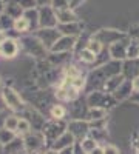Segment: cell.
Listing matches in <instances>:
<instances>
[{
  "label": "cell",
  "instance_id": "d4e9b609",
  "mask_svg": "<svg viewBox=\"0 0 139 154\" xmlns=\"http://www.w3.org/2000/svg\"><path fill=\"white\" fill-rule=\"evenodd\" d=\"M12 137H14V134H12V131H8V130H3V131H0V142H2V143H9Z\"/></svg>",
  "mask_w": 139,
  "mask_h": 154
},
{
  "label": "cell",
  "instance_id": "2e32d148",
  "mask_svg": "<svg viewBox=\"0 0 139 154\" xmlns=\"http://www.w3.org/2000/svg\"><path fill=\"white\" fill-rule=\"evenodd\" d=\"M96 59H97V56L93 54L88 48H82V49L79 51V60L84 62V63H87V65H91V63H94Z\"/></svg>",
  "mask_w": 139,
  "mask_h": 154
},
{
  "label": "cell",
  "instance_id": "4dcf8cb0",
  "mask_svg": "<svg viewBox=\"0 0 139 154\" xmlns=\"http://www.w3.org/2000/svg\"><path fill=\"white\" fill-rule=\"evenodd\" d=\"M53 0H36V5H39L40 8L42 6H51Z\"/></svg>",
  "mask_w": 139,
  "mask_h": 154
},
{
  "label": "cell",
  "instance_id": "f546056e",
  "mask_svg": "<svg viewBox=\"0 0 139 154\" xmlns=\"http://www.w3.org/2000/svg\"><path fill=\"white\" fill-rule=\"evenodd\" d=\"M131 88H133V93H139V75L131 79Z\"/></svg>",
  "mask_w": 139,
  "mask_h": 154
},
{
  "label": "cell",
  "instance_id": "8992f818",
  "mask_svg": "<svg viewBox=\"0 0 139 154\" xmlns=\"http://www.w3.org/2000/svg\"><path fill=\"white\" fill-rule=\"evenodd\" d=\"M93 37L96 38V40H99L102 45H104V43L111 45V43L121 40V38H124L125 34H124V32H119V31H115V29H100V31H99L97 34H94Z\"/></svg>",
  "mask_w": 139,
  "mask_h": 154
},
{
  "label": "cell",
  "instance_id": "3957f363",
  "mask_svg": "<svg viewBox=\"0 0 139 154\" xmlns=\"http://www.w3.org/2000/svg\"><path fill=\"white\" fill-rule=\"evenodd\" d=\"M115 103V97L113 96H107L105 93H100V91H96V93H91L90 97H88V105L91 108L93 106H99V108H110Z\"/></svg>",
  "mask_w": 139,
  "mask_h": 154
},
{
  "label": "cell",
  "instance_id": "d6a6232c",
  "mask_svg": "<svg viewBox=\"0 0 139 154\" xmlns=\"http://www.w3.org/2000/svg\"><path fill=\"white\" fill-rule=\"evenodd\" d=\"M74 154H87V152L82 149V146L79 145V142H76V146H74Z\"/></svg>",
  "mask_w": 139,
  "mask_h": 154
},
{
  "label": "cell",
  "instance_id": "603a6c76",
  "mask_svg": "<svg viewBox=\"0 0 139 154\" xmlns=\"http://www.w3.org/2000/svg\"><path fill=\"white\" fill-rule=\"evenodd\" d=\"M17 123H19V119L16 117V116H9V117H6V120H5V130L14 133L17 130Z\"/></svg>",
  "mask_w": 139,
  "mask_h": 154
},
{
  "label": "cell",
  "instance_id": "cb8c5ba5",
  "mask_svg": "<svg viewBox=\"0 0 139 154\" xmlns=\"http://www.w3.org/2000/svg\"><path fill=\"white\" fill-rule=\"evenodd\" d=\"M9 2L17 3L23 11H27V9H33V8H36V6H37V5H36V0H9Z\"/></svg>",
  "mask_w": 139,
  "mask_h": 154
},
{
  "label": "cell",
  "instance_id": "7a4b0ae2",
  "mask_svg": "<svg viewBox=\"0 0 139 154\" xmlns=\"http://www.w3.org/2000/svg\"><path fill=\"white\" fill-rule=\"evenodd\" d=\"M128 43L130 40L128 38H121V40L111 43L110 48H108V53H110V57L113 60H119L122 62L124 59H127V48H128Z\"/></svg>",
  "mask_w": 139,
  "mask_h": 154
},
{
  "label": "cell",
  "instance_id": "1f68e13d",
  "mask_svg": "<svg viewBox=\"0 0 139 154\" xmlns=\"http://www.w3.org/2000/svg\"><path fill=\"white\" fill-rule=\"evenodd\" d=\"M59 154H74V146L71 145V146H67V148H64V149H60Z\"/></svg>",
  "mask_w": 139,
  "mask_h": 154
},
{
  "label": "cell",
  "instance_id": "d6986e66",
  "mask_svg": "<svg viewBox=\"0 0 139 154\" xmlns=\"http://www.w3.org/2000/svg\"><path fill=\"white\" fill-rule=\"evenodd\" d=\"M85 48H88V49H90L93 54L99 56L100 53H102V49H104V45L100 43L99 40H96V38L93 37L91 40H88V42H87V46H85Z\"/></svg>",
  "mask_w": 139,
  "mask_h": 154
},
{
  "label": "cell",
  "instance_id": "7c38bea8",
  "mask_svg": "<svg viewBox=\"0 0 139 154\" xmlns=\"http://www.w3.org/2000/svg\"><path fill=\"white\" fill-rule=\"evenodd\" d=\"M133 93V88H131V80H127L125 79L115 93H113V97H115V100H124V99H127L130 97Z\"/></svg>",
  "mask_w": 139,
  "mask_h": 154
},
{
  "label": "cell",
  "instance_id": "e575fe53",
  "mask_svg": "<svg viewBox=\"0 0 139 154\" xmlns=\"http://www.w3.org/2000/svg\"><path fill=\"white\" fill-rule=\"evenodd\" d=\"M88 154H104V149H102V146H99V145H97L93 151H90Z\"/></svg>",
  "mask_w": 139,
  "mask_h": 154
},
{
  "label": "cell",
  "instance_id": "83f0119b",
  "mask_svg": "<svg viewBox=\"0 0 139 154\" xmlns=\"http://www.w3.org/2000/svg\"><path fill=\"white\" fill-rule=\"evenodd\" d=\"M51 6L53 9H64V8H70V3L67 0H53Z\"/></svg>",
  "mask_w": 139,
  "mask_h": 154
},
{
  "label": "cell",
  "instance_id": "74e56055",
  "mask_svg": "<svg viewBox=\"0 0 139 154\" xmlns=\"http://www.w3.org/2000/svg\"><path fill=\"white\" fill-rule=\"evenodd\" d=\"M0 46H2V43H0Z\"/></svg>",
  "mask_w": 139,
  "mask_h": 154
},
{
  "label": "cell",
  "instance_id": "6da1fadb",
  "mask_svg": "<svg viewBox=\"0 0 139 154\" xmlns=\"http://www.w3.org/2000/svg\"><path fill=\"white\" fill-rule=\"evenodd\" d=\"M57 19L53 6H42L39 9V28H56Z\"/></svg>",
  "mask_w": 139,
  "mask_h": 154
},
{
  "label": "cell",
  "instance_id": "52a82bcc",
  "mask_svg": "<svg viewBox=\"0 0 139 154\" xmlns=\"http://www.w3.org/2000/svg\"><path fill=\"white\" fill-rule=\"evenodd\" d=\"M76 46V37L70 35H60L57 38V42L51 46L53 53H68Z\"/></svg>",
  "mask_w": 139,
  "mask_h": 154
},
{
  "label": "cell",
  "instance_id": "4316f807",
  "mask_svg": "<svg viewBox=\"0 0 139 154\" xmlns=\"http://www.w3.org/2000/svg\"><path fill=\"white\" fill-rule=\"evenodd\" d=\"M102 149H104V154H121L119 148H118L116 145H113V143H107V145H104Z\"/></svg>",
  "mask_w": 139,
  "mask_h": 154
},
{
  "label": "cell",
  "instance_id": "ac0fdd59",
  "mask_svg": "<svg viewBox=\"0 0 139 154\" xmlns=\"http://www.w3.org/2000/svg\"><path fill=\"white\" fill-rule=\"evenodd\" d=\"M79 145H81V146H82V149L88 154L90 151H93V149L97 146V142H96V140H94L93 137H84V139L81 140V142H79Z\"/></svg>",
  "mask_w": 139,
  "mask_h": 154
},
{
  "label": "cell",
  "instance_id": "30bf717a",
  "mask_svg": "<svg viewBox=\"0 0 139 154\" xmlns=\"http://www.w3.org/2000/svg\"><path fill=\"white\" fill-rule=\"evenodd\" d=\"M68 133L73 134L74 139H82L87 133H90V126H88V123L82 122V120H74L68 125Z\"/></svg>",
  "mask_w": 139,
  "mask_h": 154
},
{
  "label": "cell",
  "instance_id": "e0dca14e",
  "mask_svg": "<svg viewBox=\"0 0 139 154\" xmlns=\"http://www.w3.org/2000/svg\"><path fill=\"white\" fill-rule=\"evenodd\" d=\"M12 28H14V31H17L19 34H20V32H27L28 29H31L28 19H25L23 16H22L20 19H16V20H14V25H12Z\"/></svg>",
  "mask_w": 139,
  "mask_h": 154
},
{
  "label": "cell",
  "instance_id": "277c9868",
  "mask_svg": "<svg viewBox=\"0 0 139 154\" xmlns=\"http://www.w3.org/2000/svg\"><path fill=\"white\" fill-rule=\"evenodd\" d=\"M36 37L43 43L45 48L51 49V46L57 42V38L60 37V32L57 31V28H43V29H40L39 32L36 34Z\"/></svg>",
  "mask_w": 139,
  "mask_h": 154
},
{
  "label": "cell",
  "instance_id": "9c48e42d",
  "mask_svg": "<svg viewBox=\"0 0 139 154\" xmlns=\"http://www.w3.org/2000/svg\"><path fill=\"white\" fill-rule=\"evenodd\" d=\"M57 31L62 34V35H70V37H76L79 35L81 31H82V25L79 22L76 23H57Z\"/></svg>",
  "mask_w": 139,
  "mask_h": 154
},
{
  "label": "cell",
  "instance_id": "836d02e7",
  "mask_svg": "<svg viewBox=\"0 0 139 154\" xmlns=\"http://www.w3.org/2000/svg\"><path fill=\"white\" fill-rule=\"evenodd\" d=\"M82 2H84V0H71V2H70V8H71V9L77 8V6H79Z\"/></svg>",
  "mask_w": 139,
  "mask_h": 154
},
{
  "label": "cell",
  "instance_id": "5bb4252c",
  "mask_svg": "<svg viewBox=\"0 0 139 154\" xmlns=\"http://www.w3.org/2000/svg\"><path fill=\"white\" fill-rule=\"evenodd\" d=\"M23 17L28 19L30 26H31L33 29H37V28H39V9H36V8L27 9V11L23 12Z\"/></svg>",
  "mask_w": 139,
  "mask_h": 154
},
{
  "label": "cell",
  "instance_id": "d590c367",
  "mask_svg": "<svg viewBox=\"0 0 139 154\" xmlns=\"http://www.w3.org/2000/svg\"><path fill=\"white\" fill-rule=\"evenodd\" d=\"M46 154H57L56 151H49V152H46Z\"/></svg>",
  "mask_w": 139,
  "mask_h": 154
},
{
  "label": "cell",
  "instance_id": "ffe728a7",
  "mask_svg": "<svg viewBox=\"0 0 139 154\" xmlns=\"http://www.w3.org/2000/svg\"><path fill=\"white\" fill-rule=\"evenodd\" d=\"M127 59H139V43L137 40H131L127 48Z\"/></svg>",
  "mask_w": 139,
  "mask_h": 154
},
{
  "label": "cell",
  "instance_id": "ba28073f",
  "mask_svg": "<svg viewBox=\"0 0 139 154\" xmlns=\"http://www.w3.org/2000/svg\"><path fill=\"white\" fill-rule=\"evenodd\" d=\"M19 51V43L14 40V38H9L6 37L5 40L2 42V46H0V54L3 57H8V59H12Z\"/></svg>",
  "mask_w": 139,
  "mask_h": 154
},
{
  "label": "cell",
  "instance_id": "5b68a950",
  "mask_svg": "<svg viewBox=\"0 0 139 154\" xmlns=\"http://www.w3.org/2000/svg\"><path fill=\"white\" fill-rule=\"evenodd\" d=\"M3 100L8 108H11L12 111H22L23 109V102L20 99V96L11 88H5L3 89Z\"/></svg>",
  "mask_w": 139,
  "mask_h": 154
},
{
  "label": "cell",
  "instance_id": "9a60e30c",
  "mask_svg": "<svg viewBox=\"0 0 139 154\" xmlns=\"http://www.w3.org/2000/svg\"><path fill=\"white\" fill-rule=\"evenodd\" d=\"M87 116H88L90 120H94V122L104 120L107 117V109L105 108H99V106H93V108H90V111H88Z\"/></svg>",
  "mask_w": 139,
  "mask_h": 154
},
{
  "label": "cell",
  "instance_id": "484cf974",
  "mask_svg": "<svg viewBox=\"0 0 139 154\" xmlns=\"http://www.w3.org/2000/svg\"><path fill=\"white\" fill-rule=\"evenodd\" d=\"M27 140H28V142H25L27 148H30V146H34V148H37V146H40V145H42V142H40L42 139H37V136H30Z\"/></svg>",
  "mask_w": 139,
  "mask_h": 154
},
{
  "label": "cell",
  "instance_id": "7402d4cb",
  "mask_svg": "<svg viewBox=\"0 0 139 154\" xmlns=\"http://www.w3.org/2000/svg\"><path fill=\"white\" fill-rule=\"evenodd\" d=\"M30 130H31V123L27 120V119H19V123H17V133L20 134V136H23V134H28L30 133Z\"/></svg>",
  "mask_w": 139,
  "mask_h": 154
},
{
  "label": "cell",
  "instance_id": "44dd1931",
  "mask_svg": "<svg viewBox=\"0 0 139 154\" xmlns=\"http://www.w3.org/2000/svg\"><path fill=\"white\" fill-rule=\"evenodd\" d=\"M65 114H67V109L62 106V105H54L51 108V117L54 120H62L65 117Z\"/></svg>",
  "mask_w": 139,
  "mask_h": 154
},
{
  "label": "cell",
  "instance_id": "4fadbf2b",
  "mask_svg": "<svg viewBox=\"0 0 139 154\" xmlns=\"http://www.w3.org/2000/svg\"><path fill=\"white\" fill-rule=\"evenodd\" d=\"M74 142H76V139L73 137L71 133H64L62 136H59V137L56 139V143L53 145V148L60 151V149H64V148H67V146H71Z\"/></svg>",
  "mask_w": 139,
  "mask_h": 154
},
{
  "label": "cell",
  "instance_id": "f1b7e54d",
  "mask_svg": "<svg viewBox=\"0 0 139 154\" xmlns=\"http://www.w3.org/2000/svg\"><path fill=\"white\" fill-rule=\"evenodd\" d=\"M130 35L134 37L136 40H139V25H133L131 29H130Z\"/></svg>",
  "mask_w": 139,
  "mask_h": 154
},
{
  "label": "cell",
  "instance_id": "8d00e7d4",
  "mask_svg": "<svg viewBox=\"0 0 139 154\" xmlns=\"http://www.w3.org/2000/svg\"><path fill=\"white\" fill-rule=\"evenodd\" d=\"M67 2H68V3H70V2H71V0H67Z\"/></svg>",
  "mask_w": 139,
  "mask_h": 154
},
{
  "label": "cell",
  "instance_id": "f35d334b",
  "mask_svg": "<svg viewBox=\"0 0 139 154\" xmlns=\"http://www.w3.org/2000/svg\"><path fill=\"white\" fill-rule=\"evenodd\" d=\"M137 43H139V40H137Z\"/></svg>",
  "mask_w": 139,
  "mask_h": 154
},
{
  "label": "cell",
  "instance_id": "8fae6325",
  "mask_svg": "<svg viewBox=\"0 0 139 154\" xmlns=\"http://www.w3.org/2000/svg\"><path fill=\"white\" fill-rule=\"evenodd\" d=\"M57 23H76L79 22L77 16L74 14V11L71 8H64V9H54Z\"/></svg>",
  "mask_w": 139,
  "mask_h": 154
}]
</instances>
